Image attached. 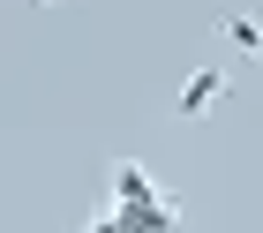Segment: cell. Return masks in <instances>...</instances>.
<instances>
[{
  "mask_svg": "<svg viewBox=\"0 0 263 233\" xmlns=\"http://www.w3.org/2000/svg\"><path fill=\"white\" fill-rule=\"evenodd\" d=\"M151 195H158V181L143 173L136 158H121V166H113V203L128 211V203H151Z\"/></svg>",
  "mask_w": 263,
  "mask_h": 233,
  "instance_id": "obj_2",
  "label": "cell"
},
{
  "mask_svg": "<svg viewBox=\"0 0 263 233\" xmlns=\"http://www.w3.org/2000/svg\"><path fill=\"white\" fill-rule=\"evenodd\" d=\"M226 91H233V83H226V68H218V60H203V68H188V76H181L173 113H181V120H203L211 105H226Z\"/></svg>",
  "mask_w": 263,
  "mask_h": 233,
  "instance_id": "obj_1",
  "label": "cell"
},
{
  "mask_svg": "<svg viewBox=\"0 0 263 233\" xmlns=\"http://www.w3.org/2000/svg\"><path fill=\"white\" fill-rule=\"evenodd\" d=\"M218 38L233 45L241 60H263V23L256 15H218Z\"/></svg>",
  "mask_w": 263,
  "mask_h": 233,
  "instance_id": "obj_3",
  "label": "cell"
}]
</instances>
